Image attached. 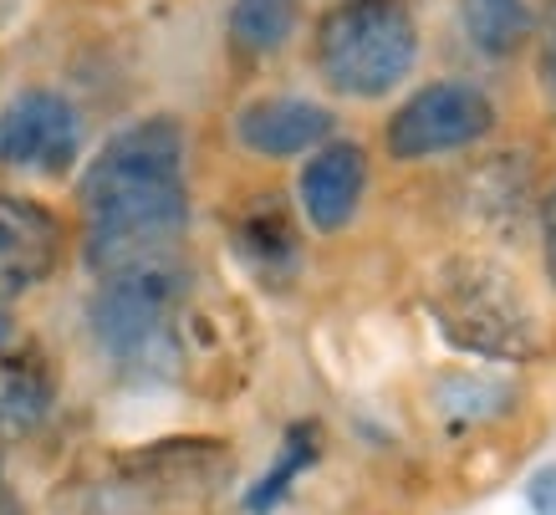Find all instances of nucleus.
<instances>
[{"label":"nucleus","mask_w":556,"mask_h":515,"mask_svg":"<svg viewBox=\"0 0 556 515\" xmlns=\"http://www.w3.org/2000/svg\"><path fill=\"white\" fill-rule=\"evenodd\" d=\"M87 266L108 271L179 255L189 219L179 117H138L108 138L83 174Z\"/></svg>","instance_id":"f257e3e1"},{"label":"nucleus","mask_w":556,"mask_h":515,"mask_svg":"<svg viewBox=\"0 0 556 515\" xmlns=\"http://www.w3.org/2000/svg\"><path fill=\"white\" fill-rule=\"evenodd\" d=\"M317 72L338 98H388L419 62V21L408 0H338L317 21Z\"/></svg>","instance_id":"f03ea898"},{"label":"nucleus","mask_w":556,"mask_h":515,"mask_svg":"<svg viewBox=\"0 0 556 515\" xmlns=\"http://www.w3.org/2000/svg\"><path fill=\"white\" fill-rule=\"evenodd\" d=\"M185 291L189 271L179 255L108 271L87 312L98 348L128 373H169V337Z\"/></svg>","instance_id":"7ed1b4c3"},{"label":"nucleus","mask_w":556,"mask_h":515,"mask_svg":"<svg viewBox=\"0 0 556 515\" xmlns=\"http://www.w3.org/2000/svg\"><path fill=\"white\" fill-rule=\"evenodd\" d=\"M434 322L459 352L526 363L541 352V322L506 271L490 261H450L434 281Z\"/></svg>","instance_id":"20e7f679"},{"label":"nucleus","mask_w":556,"mask_h":515,"mask_svg":"<svg viewBox=\"0 0 556 515\" xmlns=\"http://www.w3.org/2000/svg\"><path fill=\"white\" fill-rule=\"evenodd\" d=\"M495 128V108L480 87L470 83H429L414 98H404V108L388 117V153L393 159H439V153L470 149L480 138H490Z\"/></svg>","instance_id":"39448f33"},{"label":"nucleus","mask_w":556,"mask_h":515,"mask_svg":"<svg viewBox=\"0 0 556 515\" xmlns=\"http://www.w3.org/2000/svg\"><path fill=\"white\" fill-rule=\"evenodd\" d=\"M83 153V123L62 92L47 87H26L5 102L0 113V164L16 174H41V179H62Z\"/></svg>","instance_id":"423d86ee"},{"label":"nucleus","mask_w":556,"mask_h":515,"mask_svg":"<svg viewBox=\"0 0 556 515\" xmlns=\"http://www.w3.org/2000/svg\"><path fill=\"white\" fill-rule=\"evenodd\" d=\"M62 261V225L47 204L0 194V297L31 291Z\"/></svg>","instance_id":"0eeeda50"},{"label":"nucleus","mask_w":556,"mask_h":515,"mask_svg":"<svg viewBox=\"0 0 556 515\" xmlns=\"http://www.w3.org/2000/svg\"><path fill=\"white\" fill-rule=\"evenodd\" d=\"M338 134L332 108L312 98H255L236 113V138L261 159H291V153L321 149Z\"/></svg>","instance_id":"6e6552de"},{"label":"nucleus","mask_w":556,"mask_h":515,"mask_svg":"<svg viewBox=\"0 0 556 515\" xmlns=\"http://www.w3.org/2000/svg\"><path fill=\"white\" fill-rule=\"evenodd\" d=\"M230 246H236L240 266L266 286H291L302 271V230H296L287 200H276V194H261L240 210L230 225Z\"/></svg>","instance_id":"1a4fd4ad"},{"label":"nucleus","mask_w":556,"mask_h":515,"mask_svg":"<svg viewBox=\"0 0 556 515\" xmlns=\"http://www.w3.org/2000/svg\"><path fill=\"white\" fill-rule=\"evenodd\" d=\"M363 189H368V153L348 138H327L302 168V210L327 235L353 225Z\"/></svg>","instance_id":"9d476101"},{"label":"nucleus","mask_w":556,"mask_h":515,"mask_svg":"<svg viewBox=\"0 0 556 515\" xmlns=\"http://www.w3.org/2000/svg\"><path fill=\"white\" fill-rule=\"evenodd\" d=\"M56 382L41 352H0V439H26L47 424Z\"/></svg>","instance_id":"9b49d317"},{"label":"nucleus","mask_w":556,"mask_h":515,"mask_svg":"<svg viewBox=\"0 0 556 515\" xmlns=\"http://www.w3.org/2000/svg\"><path fill=\"white\" fill-rule=\"evenodd\" d=\"M459 26L485 62H506L531 41L536 16L526 0H459Z\"/></svg>","instance_id":"f8f14e48"},{"label":"nucleus","mask_w":556,"mask_h":515,"mask_svg":"<svg viewBox=\"0 0 556 515\" xmlns=\"http://www.w3.org/2000/svg\"><path fill=\"white\" fill-rule=\"evenodd\" d=\"M302 26V0H236L225 16V36L240 56H270Z\"/></svg>","instance_id":"ddd939ff"},{"label":"nucleus","mask_w":556,"mask_h":515,"mask_svg":"<svg viewBox=\"0 0 556 515\" xmlns=\"http://www.w3.org/2000/svg\"><path fill=\"white\" fill-rule=\"evenodd\" d=\"M317 460H321V429L312 424V418L291 424L287 439H281V449H276V460H270V469L251 485V495H245V515H270L281 500L291 495V485L302 480Z\"/></svg>","instance_id":"4468645a"},{"label":"nucleus","mask_w":556,"mask_h":515,"mask_svg":"<svg viewBox=\"0 0 556 515\" xmlns=\"http://www.w3.org/2000/svg\"><path fill=\"white\" fill-rule=\"evenodd\" d=\"M450 393H455V403H444L450 409V418L455 424H465V418H485V414H501L510 403L506 388H495L490 378H450Z\"/></svg>","instance_id":"2eb2a0df"},{"label":"nucleus","mask_w":556,"mask_h":515,"mask_svg":"<svg viewBox=\"0 0 556 515\" xmlns=\"http://www.w3.org/2000/svg\"><path fill=\"white\" fill-rule=\"evenodd\" d=\"M536 83L546 108L556 113V0H546L536 16Z\"/></svg>","instance_id":"dca6fc26"},{"label":"nucleus","mask_w":556,"mask_h":515,"mask_svg":"<svg viewBox=\"0 0 556 515\" xmlns=\"http://www.w3.org/2000/svg\"><path fill=\"white\" fill-rule=\"evenodd\" d=\"M526 505H531V515H556V465H541L526 480Z\"/></svg>","instance_id":"f3484780"},{"label":"nucleus","mask_w":556,"mask_h":515,"mask_svg":"<svg viewBox=\"0 0 556 515\" xmlns=\"http://www.w3.org/2000/svg\"><path fill=\"white\" fill-rule=\"evenodd\" d=\"M541 255H546V281L556 291V189L541 204Z\"/></svg>","instance_id":"a211bd4d"},{"label":"nucleus","mask_w":556,"mask_h":515,"mask_svg":"<svg viewBox=\"0 0 556 515\" xmlns=\"http://www.w3.org/2000/svg\"><path fill=\"white\" fill-rule=\"evenodd\" d=\"M5 342H11V312L0 306V352H5Z\"/></svg>","instance_id":"6ab92c4d"},{"label":"nucleus","mask_w":556,"mask_h":515,"mask_svg":"<svg viewBox=\"0 0 556 515\" xmlns=\"http://www.w3.org/2000/svg\"><path fill=\"white\" fill-rule=\"evenodd\" d=\"M0 515H26V511H21L16 500H5V495H0Z\"/></svg>","instance_id":"aec40b11"}]
</instances>
